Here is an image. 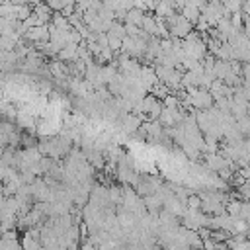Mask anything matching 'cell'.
I'll return each mask as SVG.
<instances>
[{"label": "cell", "mask_w": 250, "mask_h": 250, "mask_svg": "<svg viewBox=\"0 0 250 250\" xmlns=\"http://www.w3.org/2000/svg\"><path fill=\"white\" fill-rule=\"evenodd\" d=\"M25 35L31 41H45V39H49V27L47 25H35V27H29Z\"/></svg>", "instance_id": "obj_4"}, {"label": "cell", "mask_w": 250, "mask_h": 250, "mask_svg": "<svg viewBox=\"0 0 250 250\" xmlns=\"http://www.w3.org/2000/svg\"><path fill=\"white\" fill-rule=\"evenodd\" d=\"M68 6V2H49L47 8H53V10H64Z\"/></svg>", "instance_id": "obj_7"}, {"label": "cell", "mask_w": 250, "mask_h": 250, "mask_svg": "<svg viewBox=\"0 0 250 250\" xmlns=\"http://www.w3.org/2000/svg\"><path fill=\"white\" fill-rule=\"evenodd\" d=\"M154 74H156L166 86H178V84H182V74H180L176 68H164V66H158Z\"/></svg>", "instance_id": "obj_3"}, {"label": "cell", "mask_w": 250, "mask_h": 250, "mask_svg": "<svg viewBox=\"0 0 250 250\" xmlns=\"http://www.w3.org/2000/svg\"><path fill=\"white\" fill-rule=\"evenodd\" d=\"M189 98H188V102L191 104V105H195V107H199V109H203V111H207V109H211V105H213V96L207 92V90H197V88H189Z\"/></svg>", "instance_id": "obj_2"}, {"label": "cell", "mask_w": 250, "mask_h": 250, "mask_svg": "<svg viewBox=\"0 0 250 250\" xmlns=\"http://www.w3.org/2000/svg\"><path fill=\"white\" fill-rule=\"evenodd\" d=\"M143 20H145V14L139 8H131L125 16V23H131V25H137V27L143 25Z\"/></svg>", "instance_id": "obj_5"}, {"label": "cell", "mask_w": 250, "mask_h": 250, "mask_svg": "<svg viewBox=\"0 0 250 250\" xmlns=\"http://www.w3.org/2000/svg\"><path fill=\"white\" fill-rule=\"evenodd\" d=\"M168 25H170V31H172L174 37H184V39L191 33V27H193L182 14L170 16V18H168Z\"/></svg>", "instance_id": "obj_1"}, {"label": "cell", "mask_w": 250, "mask_h": 250, "mask_svg": "<svg viewBox=\"0 0 250 250\" xmlns=\"http://www.w3.org/2000/svg\"><path fill=\"white\" fill-rule=\"evenodd\" d=\"M139 125H141V117H137V115H129V117L125 119V123H123V129H125L127 133H133Z\"/></svg>", "instance_id": "obj_6"}]
</instances>
